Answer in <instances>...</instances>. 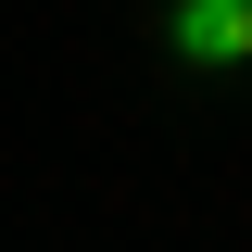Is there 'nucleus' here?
<instances>
[{
    "label": "nucleus",
    "mask_w": 252,
    "mask_h": 252,
    "mask_svg": "<svg viewBox=\"0 0 252 252\" xmlns=\"http://www.w3.org/2000/svg\"><path fill=\"white\" fill-rule=\"evenodd\" d=\"M164 38H177L189 63H252V0H177V13H164Z\"/></svg>",
    "instance_id": "f257e3e1"
}]
</instances>
